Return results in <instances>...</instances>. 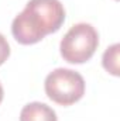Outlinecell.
<instances>
[{
	"mask_svg": "<svg viewBox=\"0 0 120 121\" xmlns=\"http://www.w3.org/2000/svg\"><path fill=\"white\" fill-rule=\"evenodd\" d=\"M65 21V9L60 0H30L11 23V34L21 45L40 42L57 32Z\"/></svg>",
	"mask_w": 120,
	"mask_h": 121,
	"instance_id": "1",
	"label": "cell"
},
{
	"mask_svg": "<svg viewBox=\"0 0 120 121\" xmlns=\"http://www.w3.org/2000/svg\"><path fill=\"white\" fill-rule=\"evenodd\" d=\"M99 45V34L93 26L79 23L72 26L61 39V56L69 63H83L89 60Z\"/></svg>",
	"mask_w": 120,
	"mask_h": 121,
	"instance_id": "2",
	"label": "cell"
},
{
	"mask_svg": "<svg viewBox=\"0 0 120 121\" xmlns=\"http://www.w3.org/2000/svg\"><path fill=\"white\" fill-rule=\"evenodd\" d=\"M45 93L57 104L71 106L79 101L85 94V80L81 73L58 68L45 78Z\"/></svg>",
	"mask_w": 120,
	"mask_h": 121,
	"instance_id": "3",
	"label": "cell"
},
{
	"mask_svg": "<svg viewBox=\"0 0 120 121\" xmlns=\"http://www.w3.org/2000/svg\"><path fill=\"white\" fill-rule=\"evenodd\" d=\"M20 121H58L55 111L40 101H32L23 107L20 113Z\"/></svg>",
	"mask_w": 120,
	"mask_h": 121,
	"instance_id": "4",
	"label": "cell"
},
{
	"mask_svg": "<svg viewBox=\"0 0 120 121\" xmlns=\"http://www.w3.org/2000/svg\"><path fill=\"white\" fill-rule=\"evenodd\" d=\"M119 44H113L112 47H109L105 51L103 58H102L103 68L115 76H119Z\"/></svg>",
	"mask_w": 120,
	"mask_h": 121,
	"instance_id": "5",
	"label": "cell"
},
{
	"mask_svg": "<svg viewBox=\"0 0 120 121\" xmlns=\"http://www.w3.org/2000/svg\"><path fill=\"white\" fill-rule=\"evenodd\" d=\"M9 56H10V45L7 39L3 37V34H0V65H3Z\"/></svg>",
	"mask_w": 120,
	"mask_h": 121,
	"instance_id": "6",
	"label": "cell"
},
{
	"mask_svg": "<svg viewBox=\"0 0 120 121\" xmlns=\"http://www.w3.org/2000/svg\"><path fill=\"white\" fill-rule=\"evenodd\" d=\"M3 96H4V91H3V86H1V83H0V103L3 101Z\"/></svg>",
	"mask_w": 120,
	"mask_h": 121,
	"instance_id": "7",
	"label": "cell"
}]
</instances>
